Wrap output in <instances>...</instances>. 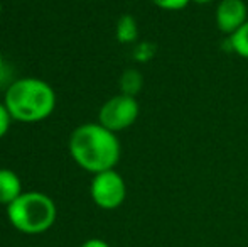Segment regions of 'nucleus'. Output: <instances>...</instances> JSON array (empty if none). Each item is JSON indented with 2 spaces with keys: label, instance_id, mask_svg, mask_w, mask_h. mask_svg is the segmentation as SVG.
Wrapping results in <instances>:
<instances>
[{
  "label": "nucleus",
  "instance_id": "nucleus-1",
  "mask_svg": "<svg viewBox=\"0 0 248 247\" xmlns=\"http://www.w3.org/2000/svg\"><path fill=\"white\" fill-rule=\"evenodd\" d=\"M69 154L85 171L98 175L115 169L120 161L122 148L117 134L100 122H90L76 127L69 137Z\"/></svg>",
  "mask_w": 248,
  "mask_h": 247
},
{
  "label": "nucleus",
  "instance_id": "nucleus-2",
  "mask_svg": "<svg viewBox=\"0 0 248 247\" xmlns=\"http://www.w3.org/2000/svg\"><path fill=\"white\" fill-rule=\"evenodd\" d=\"M7 110L17 122L34 124L47 119L56 109V93L47 82L41 78L16 80L3 97Z\"/></svg>",
  "mask_w": 248,
  "mask_h": 247
},
{
  "label": "nucleus",
  "instance_id": "nucleus-3",
  "mask_svg": "<svg viewBox=\"0 0 248 247\" xmlns=\"http://www.w3.org/2000/svg\"><path fill=\"white\" fill-rule=\"evenodd\" d=\"M56 203L41 191H24L7 207L9 222L24 234H43L56 222Z\"/></svg>",
  "mask_w": 248,
  "mask_h": 247
},
{
  "label": "nucleus",
  "instance_id": "nucleus-4",
  "mask_svg": "<svg viewBox=\"0 0 248 247\" xmlns=\"http://www.w3.org/2000/svg\"><path fill=\"white\" fill-rule=\"evenodd\" d=\"M140 114V107L135 97L118 93V95L108 99L100 107L98 122L111 132H120L135 124Z\"/></svg>",
  "mask_w": 248,
  "mask_h": 247
},
{
  "label": "nucleus",
  "instance_id": "nucleus-5",
  "mask_svg": "<svg viewBox=\"0 0 248 247\" xmlns=\"http://www.w3.org/2000/svg\"><path fill=\"white\" fill-rule=\"evenodd\" d=\"M90 195L100 208L115 210L127 198V185L120 173H117L115 169H108L93 176Z\"/></svg>",
  "mask_w": 248,
  "mask_h": 247
},
{
  "label": "nucleus",
  "instance_id": "nucleus-6",
  "mask_svg": "<svg viewBox=\"0 0 248 247\" xmlns=\"http://www.w3.org/2000/svg\"><path fill=\"white\" fill-rule=\"evenodd\" d=\"M215 19L218 29L232 36L248 20V7L243 0H221L216 7Z\"/></svg>",
  "mask_w": 248,
  "mask_h": 247
},
{
  "label": "nucleus",
  "instance_id": "nucleus-7",
  "mask_svg": "<svg viewBox=\"0 0 248 247\" xmlns=\"http://www.w3.org/2000/svg\"><path fill=\"white\" fill-rule=\"evenodd\" d=\"M22 193V183L19 176L12 169H0V205L9 207Z\"/></svg>",
  "mask_w": 248,
  "mask_h": 247
},
{
  "label": "nucleus",
  "instance_id": "nucleus-8",
  "mask_svg": "<svg viewBox=\"0 0 248 247\" xmlns=\"http://www.w3.org/2000/svg\"><path fill=\"white\" fill-rule=\"evenodd\" d=\"M139 37V26L137 20L132 16H122L117 22V39L122 44L135 43Z\"/></svg>",
  "mask_w": 248,
  "mask_h": 247
},
{
  "label": "nucleus",
  "instance_id": "nucleus-9",
  "mask_svg": "<svg viewBox=\"0 0 248 247\" xmlns=\"http://www.w3.org/2000/svg\"><path fill=\"white\" fill-rule=\"evenodd\" d=\"M228 43H230V49L233 53H236L238 56L248 60V20L236 33H233L230 36Z\"/></svg>",
  "mask_w": 248,
  "mask_h": 247
},
{
  "label": "nucleus",
  "instance_id": "nucleus-10",
  "mask_svg": "<svg viewBox=\"0 0 248 247\" xmlns=\"http://www.w3.org/2000/svg\"><path fill=\"white\" fill-rule=\"evenodd\" d=\"M120 88H122V93H125V95L135 97L142 88V75L137 69H128V71H125L120 80Z\"/></svg>",
  "mask_w": 248,
  "mask_h": 247
},
{
  "label": "nucleus",
  "instance_id": "nucleus-11",
  "mask_svg": "<svg viewBox=\"0 0 248 247\" xmlns=\"http://www.w3.org/2000/svg\"><path fill=\"white\" fill-rule=\"evenodd\" d=\"M154 5H157L162 10H170V12H176V10H183L189 5L191 0H150Z\"/></svg>",
  "mask_w": 248,
  "mask_h": 247
},
{
  "label": "nucleus",
  "instance_id": "nucleus-12",
  "mask_svg": "<svg viewBox=\"0 0 248 247\" xmlns=\"http://www.w3.org/2000/svg\"><path fill=\"white\" fill-rule=\"evenodd\" d=\"M12 115H10V112L7 110L5 103H0V139L3 137V135L9 132L10 129V122H12Z\"/></svg>",
  "mask_w": 248,
  "mask_h": 247
},
{
  "label": "nucleus",
  "instance_id": "nucleus-13",
  "mask_svg": "<svg viewBox=\"0 0 248 247\" xmlns=\"http://www.w3.org/2000/svg\"><path fill=\"white\" fill-rule=\"evenodd\" d=\"M81 247H110V244L103 239H88L86 242H83Z\"/></svg>",
  "mask_w": 248,
  "mask_h": 247
},
{
  "label": "nucleus",
  "instance_id": "nucleus-14",
  "mask_svg": "<svg viewBox=\"0 0 248 247\" xmlns=\"http://www.w3.org/2000/svg\"><path fill=\"white\" fill-rule=\"evenodd\" d=\"M191 2L199 3V5H206V3H211V2H215V0H191Z\"/></svg>",
  "mask_w": 248,
  "mask_h": 247
},
{
  "label": "nucleus",
  "instance_id": "nucleus-15",
  "mask_svg": "<svg viewBox=\"0 0 248 247\" xmlns=\"http://www.w3.org/2000/svg\"><path fill=\"white\" fill-rule=\"evenodd\" d=\"M3 69V56H2V51H0V73Z\"/></svg>",
  "mask_w": 248,
  "mask_h": 247
},
{
  "label": "nucleus",
  "instance_id": "nucleus-16",
  "mask_svg": "<svg viewBox=\"0 0 248 247\" xmlns=\"http://www.w3.org/2000/svg\"><path fill=\"white\" fill-rule=\"evenodd\" d=\"M0 16H2V2H0Z\"/></svg>",
  "mask_w": 248,
  "mask_h": 247
}]
</instances>
